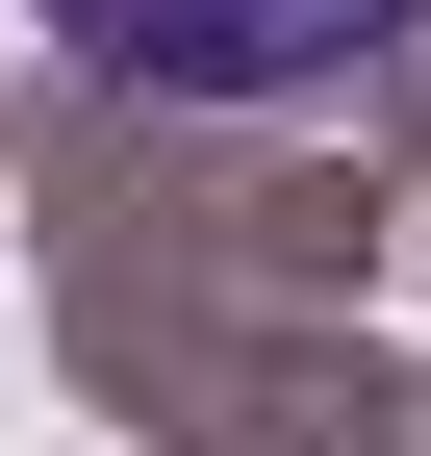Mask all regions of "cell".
<instances>
[{"instance_id": "6da1fadb", "label": "cell", "mask_w": 431, "mask_h": 456, "mask_svg": "<svg viewBox=\"0 0 431 456\" xmlns=\"http://www.w3.org/2000/svg\"><path fill=\"white\" fill-rule=\"evenodd\" d=\"M51 26L127 102H330V77H381L431 0H51Z\"/></svg>"}]
</instances>
